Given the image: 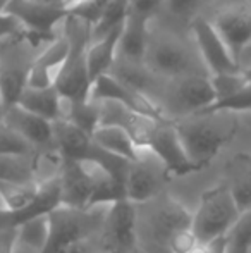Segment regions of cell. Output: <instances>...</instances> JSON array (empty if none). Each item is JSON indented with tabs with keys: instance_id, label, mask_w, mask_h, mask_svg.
<instances>
[{
	"instance_id": "40",
	"label": "cell",
	"mask_w": 251,
	"mask_h": 253,
	"mask_svg": "<svg viewBox=\"0 0 251 253\" xmlns=\"http://www.w3.org/2000/svg\"><path fill=\"white\" fill-rule=\"evenodd\" d=\"M7 3H9V0H0V14H5Z\"/></svg>"
},
{
	"instance_id": "24",
	"label": "cell",
	"mask_w": 251,
	"mask_h": 253,
	"mask_svg": "<svg viewBox=\"0 0 251 253\" xmlns=\"http://www.w3.org/2000/svg\"><path fill=\"white\" fill-rule=\"evenodd\" d=\"M93 140L104 150L122 157L129 162L136 160L141 153V148L136 145L133 136L117 124H100L93 133Z\"/></svg>"
},
{
	"instance_id": "32",
	"label": "cell",
	"mask_w": 251,
	"mask_h": 253,
	"mask_svg": "<svg viewBox=\"0 0 251 253\" xmlns=\"http://www.w3.org/2000/svg\"><path fill=\"white\" fill-rule=\"evenodd\" d=\"M212 84H214L215 97L217 100L232 95L236 90L243 86L246 83V78L243 74V71H234V73H220V74H210ZM215 100V102H217Z\"/></svg>"
},
{
	"instance_id": "28",
	"label": "cell",
	"mask_w": 251,
	"mask_h": 253,
	"mask_svg": "<svg viewBox=\"0 0 251 253\" xmlns=\"http://www.w3.org/2000/svg\"><path fill=\"white\" fill-rule=\"evenodd\" d=\"M127 14H129V0H108L102 17L91 28V40H97L108 31L122 26L126 23Z\"/></svg>"
},
{
	"instance_id": "16",
	"label": "cell",
	"mask_w": 251,
	"mask_h": 253,
	"mask_svg": "<svg viewBox=\"0 0 251 253\" xmlns=\"http://www.w3.org/2000/svg\"><path fill=\"white\" fill-rule=\"evenodd\" d=\"M105 226L108 229V240L114 243L115 250L133 253V245L136 240V205L129 200L117 202L107 207Z\"/></svg>"
},
{
	"instance_id": "31",
	"label": "cell",
	"mask_w": 251,
	"mask_h": 253,
	"mask_svg": "<svg viewBox=\"0 0 251 253\" xmlns=\"http://www.w3.org/2000/svg\"><path fill=\"white\" fill-rule=\"evenodd\" d=\"M38 150L30 145L23 136L7 127L0 126V155H35Z\"/></svg>"
},
{
	"instance_id": "42",
	"label": "cell",
	"mask_w": 251,
	"mask_h": 253,
	"mask_svg": "<svg viewBox=\"0 0 251 253\" xmlns=\"http://www.w3.org/2000/svg\"><path fill=\"white\" fill-rule=\"evenodd\" d=\"M133 253H140V252H136V250H133Z\"/></svg>"
},
{
	"instance_id": "37",
	"label": "cell",
	"mask_w": 251,
	"mask_h": 253,
	"mask_svg": "<svg viewBox=\"0 0 251 253\" xmlns=\"http://www.w3.org/2000/svg\"><path fill=\"white\" fill-rule=\"evenodd\" d=\"M61 2L64 3V5L67 7V9H71V7L77 5V3H83V2H86V0H61Z\"/></svg>"
},
{
	"instance_id": "7",
	"label": "cell",
	"mask_w": 251,
	"mask_h": 253,
	"mask_svg": "<svg viewBox=\"0 0 251 253\" xmlns=\"http://www.w3.org/2000/svg\"><path fill=\"white\" fill-rule=\"evenodd\" d=\"M172 179L164 164L151 152L141 150L140 157L129 162L126 174V198L134 205L153 202L162 193L165 183Z\"/></svg>"
},
{
	"instance_id": "41",
	"label": "cell",
	"mask_w": 251,
	"mask_h": 253,
	"mask_svg": "<svg viewBox=\"0 0 251 253\" xmlns=\"http://www.w3.org/2000/svg\"><path fill=\"white\" fill-rule=\"evenodd\" d=\"M0 210H5V209H3V203H2V200H0Z\"/></svg>"
},
{
	"instance_id": "36",
	"label": "cell",
	"mask_w": 251,
	"mask_h": 253,
	"mask_svg": "<svg viewBox=\"0 0 251 253\" xmlns=\"http://www.w3.org/2000/svg\"><path fill=\"white\" fill-rule=\"evenodd\" d=\"M191 253H225V236L208 241H200Z\"/></svg>"
},
{
	"instance_id": "11",
	"label": "cell",
	"mask_w": 251,
	"mask_h": 253,
	"mask_svg": "<svg viewBox=\"0 0 251 253\" xmlns=\"http://www.w3.org/2000/svg\"><path fill=\"white\" fill-rule=\"evenodd\" d=\"M57 176L61 183V205L90 209L93 193V174L90 162L62 159Z\"/></svg>"
},
{
	"instance_id": "1",
	"label": "cell",
	"mask_w": 251,
	"mask_h": 253,
	"mask_svg": "<svg viewBox=\"0 0 251 253\" xmlns=\"http://www.w3.org/2000/svg\"><path fill=\"white\" fill-rule=\"evenodd\" d=\"M174 126L182 141L186 153L198 166L205 169L220 153L222 148L238 133L234 112H196L174 121Z\"/></svg>"
},
{
	"instance_id": "2",
	"label": "cell",
	"mask_w": 251,
	"mask_h": 253,
	"mask_svg": "<svg viewBox=\"0 0 251 253\" xmlns=\"http://www.w3.org/2000/svg\"><path fill=\"white\" fill-rule=\"evenodd\" d=\"M64 37L69 42V53L55 88L66 100H91L93 83L86 62V52L91 43V24L69 12L64 19Z\"/></svg>"
},
{
	"instance_id": "14",
	"label": "cell",
	"mask_w": 251,
	"mask_h": 253,
	"mask_svg": "<svg viewBox=\"0 0 251 253\" xmlns=\"http://www.w3.org/2000/svg\"><path fill=\"white\" fill-rule=\"evenodd\" d=\"M69 53V42L64 37H57L31 60L28 73V86L33 88H50L55 86L61 76L64 64Z\"/></svg>"
},
{
	"instance_id": "21",
	"label": "cell",
	"mask_w": 251,
	"mask_h": 253,
	"mask_svg": "<svg viewBox=\"0 0 251 253\" xmlns=\"http://www.w3.org/2000/svg\"><path fill=\"white\" fill-rule=\"evenodd\" d=\"M225 184L241 212L251 210V153H238L225 167Z\"/></svg>"
},
{
	"instance_id": "13",
	"label": "cell",
	"mask_w": 251,
	"mask_h": 253,
	"mask_svg": "<svg viewBox=\"0 0 251 253\" xmlns=\"http://www.w3.org/2000/svg\"><path fill=\"white\" fill-rule=\"evenodd\" d=\"M212 23L229 52L239 62L243 53L251 47V7H227L218 12Z\"/></svg>"
},
{
	"instance_id": "25",
	"label": "cell",
	"mask_w": 251,
	"mask_h": 253,
	"mask_svg": "<svg viewBox=\"0 0 251 253\" xmlns=\"http://www.w3.org/2000/svg\"><path fill=\"white\" fill-rule=\"evenodd\" d=\"M40 172V155H0V181H31L41 179L38 177Z\"/></svg>"
},
{
	"instance_id": "27",
	"label": "cell",
	"mask_w": 251,
	"mask_h": 253,
	"mask_svg": "<svg viewBox=\"0 0 251 253\" xmlns=\"http://www.w3.org/2000/svg\"><path fill=\"white\" fill-rule=\"evenodd\" d=\"M38 181L21 183V181H0V200L7 212H21L26 209L40 190Z\"/></svg>"
},
{
	"instance_id": "23",
	"label": "cell",
	"mask_w": 251,
	"mask_h": 253,
	"mask_svg": "<svg viewBox=\"0 0 251 253\" xmlns=\"http://www.w3.org/2000/svg\"><path fill=\"white\" fill-rule=\"evenodd\" d=\"M21 107L48 121H59L62 117V95L55 86L33 88L26 86L19 97Z\"/></svg>"
},
{
	"instance_id": "3",
	"label": "cell",
	"mask_w": 251,
	"mask_h": 253,
	"mask_svg": "<svg viewBox=\"0 0 251 253\" xmlns=\"http://www.w3.org/2000/svg\"><path fill=\"white\" fill-rule=\"evenodd\" d=\"M241 213L227 184H217L201 195L191 219V229L194 231L198 241L215 240L225 236Z\"/></svg>"
},
{
	"instance_id": "29",
	"label": "cell",
	"mask_w": 251,
	"mask_h": 253,
	"mask_svg": "<svg viewBox=\"0 0 251 253\" xmlns=\"http://www.w3.org/2000/svg\"><path fill=\"white\" fill-rule=\"evenodd\" d=\"M225 253H251V210L243 212L225 233Z\"/></svg>"
},
{
	"instance_id": "6",
	"label": "cell",
	"mask_w": 251,
	"mask_h": 253,
	"mask_svg": "<svg viewBox=\"0 0 251 253\" xmlns=\"http://www.w3.org/2000/svg\"><path fill=\"white\" fill-rule=\"evenodd\" d=\"M5 14L14 17L31 37L48 38L55 26L64 23L69 9L61 0H9Z\"/></svg>"
},
{
	"instance_id": "4",
	"label": "cell",
	"mask_w": 251,
	"mask_h": 253,
	"mask_svg": "<svg viewBox=\"0 0 251 253\" xmlns=\"http://www.w3.org/2000/svg\"><path fill=\"white\" fill-rule=\"evenodd\" d=\"M95 209H74L59 205L48 212V240L43 253H67L76 245L86 240L98 227L100 220L95 215Z\"/></svg>"
},
{
	"instance_id": "19",
	"label": "cell",
	"mask_w": 251,
	"mask_h": 253,
	"mask_svg": "<svg viewBox=\"0 0 251 253\" xmlns=\"http://www.w3.org/2000/svg\"><path fill=\"white\" fill-rule=\"evenodd\" d=\"M122 26L108 31L107 35L97 38V40H91L86 52L88 74H90L91 83L102 74L110 73L112 67L115 66V60L119 57V42H121Z\"/></svg>"
},
{
	"instance_id": "34",
	"label": "cell",
	"mask_w": 251,
	"mask_h": 253,
	"mask_svg": "<svg viewBox=\"0 0 251 253\" xmlns=\"http://www.w3.org/2000/svg\"><path fill=\"white\" fill-rule=\"evenodd\" d=\"M201 0H165L164 7L176 19H194Z\"/></svg>"
},
{
	"instance_id": "20",
	"label": "cell",
	"mask_w": 251,
	"mask_h": 253,
	"mask_svg": "<svg viewBox=\"0 0 251 253\" xmlns=\"http://www.w3.org/2000/svg\"><path fill=\"white\" fill-rule=\"evenodd\" d=\"M48 240V213L28 219L14 227L9 253H43Z\"/></svg>"
},
{
	"instance_id": "12",
	"label": "cell",
	"mask_w": 251,
	"mask_h": 253,
	"mask_svg": "<svg viewBox=\"0 0 251 253\" xmlns=\"http://www.w3.org/2000/svg\"><path fill=\"white\" fill-rule=\"evenodd\" d=\"M3 124L23 136L30 145H33L38 152H54V123L45 117L33 114L21 107L19 103L10 105L5 109ZM57 152V150H55Z\"/></svg>"
},
{
	"instance_id": "35",
	"label": "cell",
	"mask_w": 251,
	"mask_h": 253,
	"mask_svg": "<svg viewBox=\"0 0 251 253\" xmlns=\"http://www.w3.org/2000/svg\"><path fill=\"white\" fill-rule=\"evenodd\" d=\"M165 0H129V16H136L151 23L155 16L160 12Z\"/></svg>"
},
{
	"instance_id": "38",
	"label": "cell",
	"mask_w": 251,
	"mask_h": 253,
	"mask_svg": "<svg viewBox=\"0 0 251 253\" xmlns=\"http://www.w3.org/2000/svg\"><path fill=\"white\" fill-rule=\"evenodd\" d=\"M3 116H5V103H3L2 93H0V126L3 124Z\"/></svg>"
},
{
	"instance_id": "5",
	"label": "cell",
	"mask_w": 251,
	"mask_h": 253,
	"mask_svg": "<svg viewBox=\"0 0 251 253\" xmlns=\"http://www.w3.org/2000/svg\"><path fill=\"white\" fill-rule=\"evenodd\" d=\"M144 150L151 152L164 164L171 177H184L200 170L182 147L174 121H155L148 131Z\"/></svg>"
},
{
	"instance_id": "39",
	"label": "cell",
	"mask_w": 251,
	"mask_h": 253,
	"mask_svg": "<svg viewBox=\"0 0 251 253\" xmlns=\"http://www.w3.org/2000/svg\"><path fill=\"white\" fill-rule=\"evenodd\" d=\"M241 71H243V74H245L246 81H251V66L246 67V69H241Z\"/></svg>"
},
{
	"instance_id": "15",
	"label": "cell",
	"mask_w": 251,
	"mask_h": 253,
	"mask_svg": "<svg viewBox=\"0 0 251 253\" xmlns=\"http://www.w3.org/2000/svg\"><path fill=\"white\" fill-rule=\"evenodd\" d=\"M144 66L153 73L176 80L189 74L191 59L188 50L179 42L160 40L151 48L148 47L144 55Z\"/></svg>"
},
{
	"instance_id": "30",
	"label": "cell",
	"mask_w": 251,
	"mask_h": 253,
	"mask_svg": "<svg viewBox=\"0 0 251 253\" xmlns=\"http://www.w3.org/2000/svg\"><path fill=\"white\" fill-rule=\"evenodd\" d=\"M217 110H227V112H251V81H246L239 90H236L232 95L212 103L208 109L201 112H217Z\"/></svg>"
},
{
	"instance_id": "26",
	"label": "cell",
	"mask_w": 251,
	"mask_h": 253,
	"mask_svg": "<svg viewBox=\"0 0 251 253\" xmlns=\"http://www.w3.org/2000/svg\"><path fill=\"white\" fill-rule=\"evenodd\" d=\"M71 124L77 126L79 129L86 131L93 136L97 127L102 123V109L100 103L95 100H66L62 98V117Z\"/></svg>"
},
{
	"instance_id": "17",
	"label": "cell",
	"mask_w": 251,
	"mask_h": 253,
	"mask_svg": "<svg viewBox=\"0 0 251 253\" xmlns=\"http://www.w3.org/2000/svg\"><path fill=\"white\" fill-rule=\"evenodd\" d=\"M54 143L61 159L69 160H88L95 148L93 136L66 119L54 121Z\"/></svg>"
},
{
	"instance_id": "33",
	"label": "cell",
	"mask_w": 251,
	"mask_h": 253,
	"mask_svg": "<svg viewBox=\"0 0 251 253\" xmlns=\"http://www.w3.org/2000/svg\"><path fill=\"white\" fill-rule=\"evenodd\" d=\"M200 243L194 234V231L189 227H182V229L176 231L171 238L167 240L165 247H167L169 253H191Z\"/></svg>"
},
{
	"instance_id": "9",
	"label": "cell",
	"mask_w": 251,
	"mask_h": 253,
	"mask_svg": "<svg viewBox=\"0 0 251 253\" xmlns=\"http://www.w3.org/2000/svg\"><path fill=\"white\" fill-rule=\"evenodd\" d=\"M215 100L217 97L210 74H186L176 78V84L169 91L167 107L174 116L186 117L208 109Z\"/></svg>"
},
{
	"instance_id": "8",
	"label": "cell",
	"mask_w": 251,
	"mask_h": 253,
	"mask_svg": "<svg viewBox=\"0 0 251 253\" xmlns=\"http://www.w3.org/2000/svg\"><path fill=\"white\" fill-rule=\"evenodd\" d=\"M91 100L95 102H115L127 107L129 110L141 114V116L151 117L157 121H167L164 109L157 105L144 91H140L136 88L129 86L124 81H121L112 73L102 74L100 78L93 81L91 84ZM171 121V119H169Z\"/></svg>"
},
{
	"instance_id": "18",
	"label": "cell",
	"mask_w": 251,
	"mask_h": 253,
	"mask_svg": "<svg viewBox=\"0 0 251 253\" xmlns=\"http://www.w3.org/2000/svg\"><path fill=\"white\" fill-rule=\"evenodd\" d=\"M191 219H193V213H189L179 202L167 198L153 210L148 226L155 240L167 243V240L176 231L191 226Z\"/></svg>"
},
{
	"instance_id": "10",
	"label": "cell",
	"mask_w": 251,
	"mask_h": 253,
	"mask_svg": "<svg viewBox=\"0 0 251 253\" xmlns=\"http://www.w3.org/2000/svg\"><path fill=\"white\" fill-rule=\"evenodd\" d=\"M193 35H194L198 52H200V57L203 60L205 69L208 71V74L241 71L239 62L229 52L227 45L224 43V40L218 35V31L215 30L212 21L194 17Z\"/></svg>"
},
{
	"instance_id": "22",
	"label": "cell",
	"mask_w": 251,
	"mask_h": 253,
	"mask_svg": "<svg viewBox=\"0 0 251 253\" xmlns=\"http://www.w3.org/2000/svg\"><path fill=\"white\" fill-rule=\"evenodd\" d=\"M148 21L127 14L119 42V55L127 62L144 64L148 50Z\"/></svg>"
}]
</instances>
